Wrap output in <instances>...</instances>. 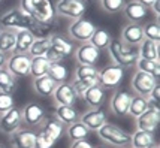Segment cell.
Wrapping results in <instances>:
<instances>
[{
	"label": "cell",
	"instance_id": "31",
	"mask_svg": "<svg viewBox=\"0 0 160 148\" xmlns=\"http://www.w3.org/2000/svg\"><path fill=\"white\" fill-rule=\"evenodd\" d=\"M15 88H17V78L8 71L6 67L0 69V91L14 94Z\"/></svg>",
	"mask_w": 160,
	"mask_h": 148
},
{
	"label": "cell",
	"instance_id": "27",
	"mask_svg": "<svg viewBox=\"0 0 160 148\" xmlns=\"http://www.w3.org/2000/svg\"><path fill=\"white\" fill-rule=\"evenodd\" d=\"M48 76L56 82V84H63V82H68V79L70 76V72L68 69L66 64H63L62 62L58 63H51L48 71Z\"/></svg>",
	"mask_w": 160,
	"mask_h": 148
},
{
	"label": "cell",
	"instance_id": "28",
	"mask_svg": "<svg viewBox=\"0 0 160 148\" xmlns=\"http://www.w3.org/2000/svg\"><path fill=\"white\" fill-rule=\"evenodd\" d=\"M154 133L145 132V130H136L132 135L130 139V147L132 148H148L154 145Z\"/></svg>",
	"mask_w": 160,
	"mask_h": 148
},
{
	"label": "cell",
	"instance_id": "50",
	"mask_svg": "<svg viewBox=\"0 0 160 148\" xmlns=\"http://www.w3.org/2000/svg\"><path fill=\"white\" fill-rule=\"evenodd\" d=\"M2 30H3V27H2V26H0V33H2Z\"/></svg>",
	"mask_w": 160,
	"mask_h": 148
},
{
	"label": "cell",
	"instance_id": "23",
	"mask_svg": "<svg viewBox=\"0 0 160 148\" xmlns=\"http://www.w3.org/2000/svg\"><path fill=\"white\" fill-rule=\"evenodd\" d=\"M138 56L145 60H159V42L145 39L138 45Z\"/></svg>",
	"mask_w": 160,
	"mask_h": 148
},
{
	"label": "cell",
	"instance_id": "33",
	"mask_svg": "<svg viewBox=\"0 0 160 148\" xmlns=\"http://www.w3.org/2000/svg\"><path fill=\"white\" fill-rule=\"evenodd\" d=\"M66 133L69 136V139L72 142L75 141H82V139H87V136L90 133V130L84 126L81 121H77V123H72L68 126V130Z\"/></svg>",
	"mask_w": 160,
	"mask_h": 148
},
{
	"label": "cell",
	"instance_id": "46",
	"mask_svg": "<svg viewBox=\"0 0 160 148\" xmlns=\"http://www.w3.org/2000/svg\"><path fill=\"white\" fill-rule=\"evenodd\" d=\"M135 2H138V3H141V5H144L145 7H151L156 0H135Z\"/></svg>",
	"mask_w": 160,
	"mask_h": 148
},
{
	"label": "cell",
	"instance_id": "25",
	"mask_svg": "<svg viewBox=\"0 0 160 148\" xmlns=\"http://www.w3.org/2000/svg\"><path fill=\"white\" fill-rule=\"evenodd\" d=\"M56 120L62 124H72L79 121V114L73 106H57L56 108Z\"/></svg>",
	"mask_w": 160,
	"mask_h": 148
},
{
	"label": "cell",
	"instance_id": "40",
	"mask_svg": "<svg viewBox=\"0 0 160 148\" xmlns=\"http://www.w3.org/2000/svg\"><path fill=\"white\" fill-rule=\"evenodd\" d=\"M126 5V0H100V6L105 12L109 14H115L123 11V7Z\"/></svg>",
	"mask_w": 160,
	"mask_h": 148
},
{
	"label": "cell",
	"instance_id": "5",
	"mask_svg": "<svg viewBox=\"0 0 160 148\" xmlns=\"http://www.w3.org/2000/svg\"><path fill=\"white\" fill-rule=\"evenodd\" d=\"M36 22L26 15L20 7H14L9 9L5 14H2L0 17V26L3 28H9V30H32L35 27Z\"/></svg>",
	"mask_w": 160,
	"mask_h": 148
},
{
	"label": "cell",
	"instance_id": "15",
	"mask_svg": "<svg viewBox=\"0 0 160 148\" xmlns=\"http://www.w3.org/2000/svg\"><path fill=\"white\" fill-rule=\"evenodd\" d=\"M100 58V51L94 48L91 43L85 42L81 43L77 49H75V60L78 64H87V66H96V63Z\"/></svg>",
	"mask_w": 160,
	"mask_h": 148
},
{
	"label": "cell",
	"instance_id": "3",
	"mask_svg": "<svg viewBox=\"0 0 160 148\" xmlns=\"http://www.w3.org/2000/svg\"><path fill=\"white\" fill-rule=\"evenodd\" d=\"M98 135L103 142L117 148L129 147L130 145V139H132V135L129 132H126L124 129L118 127L117 124H112V123L103 124L98 130Z\"/></svg>",
	"mask_w": 160,
	"mask_h": 148
},
{
	"label": "cell",
	"instance_id": "14",
	"mask_svg": "<svg viewBox=\"0 0 160 148\" xmlns=\"http://www.w3.org/2000/svg\"><path fill=\"white\" fill-rule=\"evenodd\" d=\"M21 114H22V123H26V126L30 127L39 126L47 118L43 106L36 103V102H32V103L26 105L21 109Z\"/></svg>",
	"mask_w": 160,
	"mask_h": 148
},
{
	"label": "cell",
	"instance_id": "20",
	"mask_svg": "<svg viewBox=\"0 0 160 148\" xmlns=\"http://www.w3.org/2000/svg\"><path fill=\"white\" fill-rule=\"evenodd\" d=\"M12 148H36V133L32 130H18L11 138Z\"/></svg>",
	"mask_w": 160,
	"mask_h": 148
},
{
	"label": "cell",
	"instance_id": "37",
	"mask_svg": "<svg viewBox=\"0 0 160 148\" xmlns=\"http://www.w3.org/2000/svg\"><path fill=\"white\" fill-rule=\"evenodd\" d=\"M99 69L96 66L78 64L75 69V79H98Z\"/></svg>",
	"mask_w": 160,
	"mask_h": 148
},
{
	"label": "cell",
	"instance_id": "32",
	"mask_svg": "<svg viewBox=\"0 0 160 148\" xmlns=\"http://www.w3.org/2000/svg\"><path fill=\"white\" fill-rule=\"evenodd\" d=\"M150 100L148 97H142V96H135L130 100V106H129V115H132L133 118H138L141 114H144L150 108Z\"/></svg>",
	"mask_w": 160,
	"mask_h": 148
},
{
	"label": "cell",
	"instance_id": "38",
	"mask_svg": "<svg viewBox=\"0 0 160 148\" xmlns=\"http://www.w3.org/2000/svg\"><path fill=\"white\" fill-rule=\"evenodd\" d=\"M94 85H98V79H73V82H72V87L78 97H84L87 90Z\"/></svg>",
	"mask_w": 160,
	"mask_h": 148
},
{
	"label": "cell",
	"instance_id": "45",
	"mask_svg": "<svg viewBox=\"0 0 160 148\" xmlns=\"http://www.w3.org/2000/svg\"><path fill=\"white\" fill-rule=\"evenodd\" d=\"M151 9L154 11V14L159 17V14H160V0H156L153 3V6H151Z\"/></svg>",
	"mask_w": 160,
	"mask_h": 148
},
{
	"label": "cell",
	"instance_id": "11",
	"mask_svg": "<svg viewBox=\"0 0 160 148\" xmlns=\"http://www.w3.org/2000/svg\"><path fill=\"white\" fill-rule=\"evenodd\" d=\"M159 124H160V109L159 105H156V103H150V108L136 118L138 130H145V132L154 133L157 130Z\"/></svg>",
	"mask_w": 160,
	"mask_h": 148
},
{
	"label": "cell",
	"instance_id": "7",
	"mask_svg": "<svg viewBox=\"0 0 160 148\" xmlns=\"http://www.w3.org/2000/svg\"><path fill=\"white\" fill-rule=\"evenodd\" d=\"M56 15L70 18V20H78L84 17L87 11V2L84 0H57L54 3Z\"/></svg>",
	"mask_w": 160,
	"mask_h": 148
},
{
	"label": "cell",
	"instance_id": "10",
	"mask_svg": "<svg viewBox=\"0 0 160 148\" xmlns=\"http://www.w3.org/2000/svg\"><path fill=\"white\" fill-rule=\"evenodd\" d=\"M22 126V114L21 109L14 106L6 112L0 114V132L5 135H14Z\"/></svg>",
	"mask_w": 160,
	"mask_h": 148
},
{
	"label": "cell",
	"instance_id": "12",
	"mask_svg": "<svg viewBox=\"0 0 160 148\" xmlns=\"http://www.w3.org/2000/svg\"><path fill=\"white\" fill-rule=\"evenodd\" d=\"M156 84H159V79H156L151 73L147 72L138 71L132 78V88L138 96L142 97H148V94L156 87Z\"/></svg>",
	"mask_w": 160,
	"mask_h": 148
},
{
	"label": "cell",
	"instance_id": "48",
	"mask_svg": "<svg viewBox=\"0 0 160 148\" xmlns=\"http://www.w3.org/2000/svg\"><path fill=\"white\" fill-rule=\"evenodd\" d=\"M148 148H159V145H156V144H154V145H151V147H148Z\"/></svg>",
	"mask_w": 160,
	"mask_h": 148
},
{
	"label": "cell",
	"instance_id": "51",
	"mask_svg": "<svg viewBox=\"0 0 160 148\" xmlns=\"http://www.w3.org/2000/svg\"><path fill=\"white\" fill-rule=\"evenodd\" d=\"M84 2H87V0H84Z\"/></svg>",
	"mask_w": 160,
	"mask_h": 148
},
{
	"label": "cell",
	"instance_id": "36",
	"mask_svg": "<svg viewBox=\"0 0 160 148\" xmlns=\"http://www.w3.org/2000/svg\"><path fill=\"white\" fill-rule=\"evenodd\" d=\"M49 51V37H42V39H35L33 45L28 49L30 57H45Z\"/></svg>",
	"mask_w": 160,
	"mask_h": 148
},
{
	"label": "cell",
	"instance_id": "8",
	"mask_svg": "<svg viewBox=\"0 0 160 148\" xmlns=\"http://www.w3.org/2000/svg\"><path fill=\"white\" fill-rule=\"evenodd\" d=\"M96 30V26L93 24V21H90L88 18H78V20H73L69 26V37L72 41H78L81 43H85L90 41L93 32Z\"/></svg>",
	"mask_w": 160,
	"mask_h": 148
},
{
	"label": "cell",
	"instance_id": "49",
	"mask_svg": "<svg viewBox=\"0 0 160 148\" xmlns=\"http://www.w3.org/2000/svg\"><path fill=\"white\" fill-rule=\"evenodd\" d=\"M0 148H6V147H5V145H3V144H0Z\"/></svg>",
	"mask_w": 160,
	"mask_h": 148
},
{
	"label": "cell",
	"instance_id": "41",
	"mask_svg": "<svg viewBox=\"0 0 160 148\" xmlns=\"http://www.w3.org/2000/svg\"><path fill=\"white\" fill-rule=\"evenodd\" d=\"M54 144L56 142L52 141L43 130L36 133V148H54Z\"/></svg>",
	"mask_w": 160,
	"mask_h": 148
},
{
	"label": "cell",
	"instance_id": "29",
	"mask_svg": "<svg viewBox=\"0 0 160 148\" xmlns=\"http://www.w3.org/2000/svg\"><path fill=\"white\" fill-rule=\"evenodd\" d=\"M49 62L47 57H32V63H30V75L33 78H39V76H45L48 75Z\"/></svg>",
	"mask_w": 160,
	"mask_h": 148
},
{
	"label": "cell",
	"instance_id": "4",
	"mask_svg": "<svg viewBox=\"0 0 160 148\" xmlns=\"http://www.w3.org/2000/svg\"><path fill=\"white\" fill-rule=\"evenodd\" d=\"M73 51H75V48H73L72 41H69L63 35L54 33V35L49 36V51L45 57L51 63H58V62H63L64 58L72 56Z\"/></svg>",
	"mask_w": 160,
	"mask_h": 148
},
{
	"label": "cell",
	"instance_id": "22",
	"mask_svg": "<svg viewBox=\"0 0 160 148\" xmlns=\"http://www.w3.org/2000/svg\"><path fill=\"white\" fill-rule=\"evenodd\" d=\"M57 84L48 76V75H45V76H39V78H33V88H35V91L42 96V97H49V96H52V93L56 90Z\"/></svg>",
	"mask_w": 160,
	"mask_h": 148
},
{
	"label": "cell",
	"instance_id": "30",
	"mask_svg": "<svg viewBox=\"0 0 160 148\" xmlns=\"http://www.w3.org/2000/svg\"><path fill=\"white\" fill-rule=\"evenodd\" d=\"M111 39L112 37H111V35H109L108 30L96 27V30L93 32V35H91L88 43H91L94 48H98L99 51H100V49L108 48V45H109V42H111Z\"/></svg>",
	"mask_w": 160,
	"mask_h": 148
},
{
	"label": "cell",
	"instance_id": "17",
	"mask_svg": "<svg viewBox=\"0 0 160 148\" xmlns=\"http://www.w3.org/2000/svg\"><path fill=\"white\" fill-rule=\"evenodd\" d=\"M132 94L126 90H117V91L112 94L109 106H111V111L118 117H124L129 112V106H130V100H132Z\"/></svg>",
	"mask_w": 160,
	"mask_h": 148
},
{
	"label": "cell",
	"instance_id": "1",
	"mask_svg": "<svg viewBox=\"0 0 160 148\" xmlns=\"http://www.w3.org/2000/svg\"><path fill=\"white\" fill-rule=\"evenodd\" d=\"M20 9L38 24H49L57 18L51 0H20Z\"/></svg>",
	"mask_w": 160,
	"mask_h": 148
},
{
	"label": "cell",
	"instance_id": "16",
	"mask_svg": "<svg viewBox=\"0 0 160 148\" xmlns=\"http://www.w3.org/2000/svg\"><path fill=\"white\" fill-rule=\"evenodd\" d=\"M52 97L56 100L57 106H73L78 96L75 90H73L72 84L63 82V84H57L56 90L52 93Z\"/></svg>",
	"mask_w": 160,
	"mask_h": 148
},
{
	"label": "cell",
	"instance_id": "21",
	"mask_svg": "<svg viewBox=\"0 0 160 148\" xmlns=\"http://www.w3.org/2000/svg\"><path fill=\"white\" fill-rule=\"evenodd\" d=\"M82 99L85 100V103H87V106L90 109L102 108V105H103L105 100H106V90L102 88L98 84V85H94V87H91V88H88Z\"/></svg>",
	"mask_w": 160,
	"mask_h": 148
},
{
	"label": "cell",
	"instance_id": "19",
	"mask_svg": "<svg viewBox=\"0 0 160 148\" xmlns=\"http://www.w3.org/2000/svg\"><path fill=\"white\" fill-rule=\"evenodd\" d=\"M123 12H124L126 18L130 22H138L139 24L148 14V7H145L144 5H141L135 0H130V2H126Z\"/></svg>",
	"mask_w": 160,
	"mask_h": 148
},
{
	"label": "cell",
	"instance_id": "34",
	"mask_svg": "<svg viewBox=\"0 0 160 148\" xmlns=\"http://www.w3.org/2000/svg\"><path fill=\"white\" fill-rule=\"evenodd\" d=\"M135 64L138 66V71L151 73L156 79H159V76H160V62L159 60H145V58H138Z\"/></svg>",
	"mask_w": 160,
	"mask_h": 148
},
{
	"label": "cell",
	"instance_id": "2",
	"mask_svg": "<svg viewBox=\"0 0 160 148\" xmlns=\"http://www.w3.org/2000/svg\"><path fill=\"white\" fill-rule=\"evenodd\" d=\"M108 52L111 57L112 63L124 67H130L136 63V60L139 58L138 56V48L136 47H130L124 43L121 39H111V42L108 45Z\"/></svg>",
	"mask_w": 160,
	"mask_h": 148
},
{
	"label": "cell",
	"instance_id": "53",
	"mask_svg": "<svg viewBox=\"0 0 160 148\" xmlns=\"http://www.w3.org/2000/svg\"><path fill=\"white\" fill-rule=\"evenodd\" d=\"M126 148H127V147H126Z\"/></svg>",
	"mask_w": 160,
	"mask_h": 148
},
{
	"label": "cell",
	"instance_id": "35",
	"mask_svg": "<svg viewBox=\"0 0 160 148\" xmlns=\"http://www.w3.org/2000/svg\"><path fill=\"white\" fill-rule=\"evenodd\" d=\"M42 130L48 135L54 142H57L62 138L63 132H64V127H63V124L58 120H47L45 121V126L42 127Z\"/></svg>",
	"mask_w": 160,
	"mask_h": 148
},
{
	"label": "cell",
	"instance_id": "39",
	"mask_svg": "<svg viewBox=\"0 0 160 148\" xmlns=\"http://www.w3.org/2000/svg\"><path fill=\"white\" fill-rule=\"evenodd\" d=\"M142 30H144V37L145 39H150V41H154V42L160 41V26L157 21L148 22L145 26H142Z\"/></svg>",
	"mask_w": 160,
	"mask_h": 148
},
{
	"label": "cell",
	"instance_id": "44",
	"mask_svg": "<svg viewBox=\"0 0 160 148\" xmlns=\"http://www.w3.org/2000/svg\"><path fill=\"white\" fill-rule=\"evenodd\" d=\"M70 148H94V147H93V145H91V144L87 141V139H82V141H75V142H72Z\"/></svg>",
	"mask_w": 160,
	"mask_h": 148
},
{
	"label": "cell",
	"instance_id": "43",
	"mask_svg": "<svg viewBox=\"0 0 160 148\" xmlns=\"http://www.w3.org/2000/svg\"><path fill=\"white\" fill-rule=\"evenodd\" d=\"M159 99H160V84H156L151 93L148 94V100L151 102V103H156V105H159Z\"/></svg>",
	"mask_w": 160,
	"mask_h": 148
},
{
	"label": "cell",
	"instance_id": "26",
	"mask_svg": "<svg viewBox=\"0 0 160 148\" xmlns=\"http://www.w3.org/2000/svg\"><path fill=\"white\" fill-rule=\"evenodd\" d=\"M17 45H15V52H22L27 54L30 47L35 42V36L30 33V30H17Z\"/></svg>",
	"mask_w": 160,
	"mask_h": 148
},
{
	"label": "cell",
	"instance_id": "42",
	"mask_svg": "<svg viewBox=\"0 0 160 148\" xmlns=\"http://www.w3.org/2000/svg\"><path fill=\"white\" fill-rule=\"evenodd\" d=\"M14 106H15V100H14V97H12V94L0 91V114L12 109Z\"/></svg>",
	"mask_w": 160,
	"mask_h": 148
},
{
	"label": "cell",
	"instance_id": "24",
	"mask_svg": "<svg viewBox=\"0 0 160 148\" xmlns=\"http://www.w3.org/2000/svg\"><path fill=\"white\" fill-rule=\"evenodd\" d=\"M15 45H17V36L14 30L3 28L0 33V52L5 56H11L15 52Z\"/></svg>",
	"mask_w": 160,
	"mask_h": 148
},
{
	"label": "cell",
	"instance_id": "47",
	"mask_svg": "<svg viewBox=\"0 0 160 148\" xmlns=\"http://www.w3.org/2000/svg\"><path fill=\"white\" fill-rule=\"evenodd\" d=\"M6 60H8V56H5L3 52H0V69H3L6 66Z\"/></svg>",
	"mask_w": 160,
	"mask_h": 148
},
{
	"label": "cell",
	"instance_id": "18",
	"mask_svg": "<svg viewBox=\"0 0 160 148\" xmlns=\"http://www.w3.org/2000/svg\"><path fill=\"white\" fill-rule=\"evenodd\" d=\"M121 41L130 47H138L144 41V30L142 26L138 22H129L121 30Z\"/></svg>",
	"mask_w": 160,
	"mask_h": 148
},
{
	"label": "cell",
	"instance_id": "9",
	"mask_svg": "<svg viewBox=\"0 0 160 148\" xmlns=\"http://www.w3.org/2000/svg\"><path fill=\"white\" fill-rule=\"evenodd\" d=\"M30 63H32V57L28 54L22 52H14L8 57L6 67L15 78H24L30 75Z\"/></svg>",
	"mask_w": 160,
	"mask_h": 148
},
{
	"label": "cell",
	"instance_id": "13",
	"mask_svg": "<svg viewBox=\"0 0 160 148\" xmlns=\"http://www.w3.org/2000/svg\"><path fill=\"white\" fill-rule=\"evenodd\" d=\"M79 121L87 127L90 132H98L100 127L108 123V117L102 108H94V109H88L84 114L79 115Z\"/></svg>",
	"mask_w": 160,
	"mask_h": 148
},
{
	"label": "cell",
	"instance_id": "6",
	"mask_svg": "<svg viewBox=\"0 0 160 148\" xmlns=\"http://www.w3.org/2000/svg\"><path fill=\"white\" fill-rule=\"evenodd\" d=\"M123 78H124V69L121 66L111 63V64H106L103 69L99 71L98 84L102 88H105V90L117 88L123 82Z\"/></svg>",
	"mask_w": 160,
	"mask_h": 148
},
{
	"label": "cell",
	"instance_id": "52",
	"mask_svg": "<svg viewBox=\"0 0 160 148\" xmlns=\"http://www.w3.org/2000/svg\"><path fill=\"white\" fill-rule=\"evenodd\" d=\"M0 2H2V0H0Z\"/></svg>",
	"mask_w": 160,
	"mask_h": 148
}]
</instances>
